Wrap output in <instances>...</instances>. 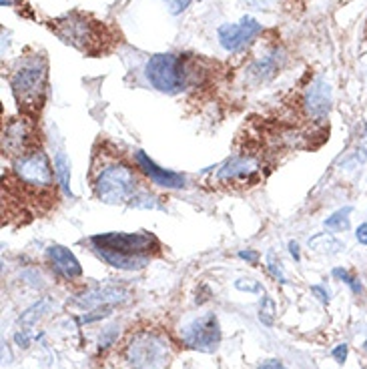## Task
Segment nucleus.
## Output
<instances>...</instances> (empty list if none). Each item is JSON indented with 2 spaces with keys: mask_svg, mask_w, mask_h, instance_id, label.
<instances>
[{
  "mask_svg": "<svg viewBox=\"0 0 367 369\" xmlns=\"http://www.w3.org/2000/svg\"><path fill=\"white\" fill-rule=\"evenodd\" d=\"M239 259H243L251 265H257L259 263V253L253 251V249H247V251H239Z\"/></svg>",
  "mask_w": 367,
  "mask_h": 369,
  "instance_id": "31",
  "label": "nucleus"
},
{
  "mask_svg": "<svg viewBox=\"0 0 367 369\" xmlns=\"http://www.w3.org/2000/svg\"><path fill=\"white\" fill-rule=\"evenodd\" d=\"M46 81H48V66L42 57L37 55L19 64V68L10 79V86L17 103L24 113L37 115L41 111L46 97Z\"/></svg>",
  "mask_w": 367,
  "mask_h": 369,
  "instance_id": "2",
  "label": "nucleus"
},
{
  "mask_svg": "<svg viewBox=\"0 0 367 369\" xmlns=\"http://www.w3.org/2000/svg\"><path fill=\"white\" fill-rule=\"evenodd\" d=\"M257 369H287L279 359H267L263 363H259V368Z\"/></svg>",
  "mask_w": 367,
  "mask_h": 369,
  "instance_id": "33",
  "label": "nucleus"
},
{
  "mask_svg": "<svg viewBox=\"0 0 367 369\" xmlns=\"http://www.w3.org/2000/svg\"><path fill=\"white\" fill-rule=\"evenodd\" d=\"M144 77L157 91L167 93V95L181 93L187 84L183 59L171 53L151 57L144 66Z\"/></svg>",
  "mask_w": 367,
  "mask_h": 369,
  "instance_id": "5",
  "label": "nucleus"
},
{
  "mask_svg": "<svg viewBox=\"0 0 367 369\" xmlns=\"http://www.w3.org/2000/svg\"><path fill=\"white\" fill-rule=\"evenodd\" d=\"M48 308H50L48 299H41V301H37L32 308H28L21 315V325H24V328H28V325H35V323L41 319L42 315L48 311Z\"/></svg>",
  "mask_w": 367,
  "mask_h": 369,
  "instance_id": "20",
  "label": "nucleus"
},
{
  "mask_svg": "<svg viewBox=\"0 0 367 369\" xmlns=\"http://www.w3.org/2000/svg\"><path fill=\"white\" fill-rule=\"evenodd\" d=\"M15 175L22 184L32 189H50L55 183V171L44 151H32L15 161Z\"/></svg>",
  "mask_w": 367,
  "mask_h": 369,
  "instance_id": "7",
  "label": "nucleus"
},
{
  "mask_svg": "<svg viewBox=\"0 0 367 369\" xmlns=\"http://www.w3.org/2000/svg\"><path fill=\"white\" fill-rule=\"evenodd\" d=\"M53 30L66 44H73L84 53H91L93 46L99 42V35L93 22L82 19L81 15H66L57 22H53Z\"/></svg>",
  "mask_w": 367,
  "mask_h": 369,
  "instance_id": "8",
  "label": "nucleus"
},
{
  "mask_svg": "<svg viewBox=\"0 0 367 369\" xmlns=\"http://www.w3.org/2000/svg\"><path fill=\"white\" fill-rule=\"evenodd\" d=\"M309 247L317 253H326V255H335L341 253L346 249V243H341L339 239H335L331 233H317L309 239Z\"/></svg>",
  "mask_w": 367,
  "mask_h": 369,
  "instance_id": "17",
  "label": "nucleus"
},
{
  "mask_svg": "<svg viewBox=\"0 0 367 369\" xmlns=\"http://www.w3.org/2000/svg\"><path fill=\"white\" fill-rule=\"evenodd\" d=\"M275 313H277V308H275V301L263 293L261 297V309H259V321L267 325V328H273L275 323Z\"/></svg>",
  "mask_w": 367,
  "mask_h": 369,
  "instance_id": "22",
  "label": "nucleus"
},
{
  "mask_svg": "<svg viewBox=\"0 0 367 369\" xmlns=\"http://www.w3.org/2000/svg\"><path fill=\"white\" fill-rule=\"evenodd\" d=\"M347 353H349L347 343H339V346H335V348L331 349V357H333L339 366H344V363H346Z\"/></svg>",
  "mask_w": 367,
  "mask_h": 369,
  "instance_id": "29",
  "label": "nucleus"
},
{
  "mask_svg": "<svg viewBox=\"0 0 367 369\" xmlns=\"http://www.w3.org/2000/svg\"><path fill=\"white\" fill-rule=\"evenodd\" d=\"M259 171V163L251 157H233L219 169L217 179L221 183L233 184L237 181H249Z\"/></svg>",
  "mask_w": 367,
  "mask_h": 369,
  "instance_id": "14",
  "label": "nucleus"
},
{
  "mask_svg": "<svg viewBox=\"0 0 367 369\" xmlns=\"http://www.w3.org/2000/svg\"><path fill=\"white\" fill-rule=\"evenodd\" d=\"M289 253H291V257H293L295 261H299V259H301V253H299V245H297L295 241H289Z\"/></svg>",
  "mask_w": 367,
  "mask_h": 369,
  "instance_id": "35",
  "label": "nucleus"
},
{
  "mask_svg": "<svg viewBox=\"0 0 367 369\" xmlns=\"http://www.w3.org/2000/svg\"><path fill=\"white\" fill-rule=\"evenodd\" d=\"M19 0H0V4L2 6H12V4H17Z\"/></svg>",
  "mask_w": 367,
  "mask_h": 369,
  "instance_id": "36",
  "label": "nucleus"
},
{
  "mask_svg": "<svg viewBox=\"0 0 367 369\" xmlns=\"http://www.w3.org/2000/svg\"><path fill=\"white\" fill-rule=\"evenodd\" d=\"M235 289L237 291H243V293H263V285L257 281V279H251V277H241L235 281Z\"/></svg>",
  "mask_w": 367,
  "mask_h": 369,
  "instance_id": "25",
  "label": "nucleus"
},
{
  "mask_svg": "<svg viewBox=\"0 0 367 369\" xmlns=\"http://www.w3.org/2000/svg\"><path fill=\"white\" fill-rule=\"evenodd\" d=\"M355 239L361 243V245H367V223H361L355 231Z\"/></svg>",
  "mask_w": 367,
  "mask_h": 369,
  "instance_id": "34",
  "label": "nucleus"
},
{
  "mask_svg": "<svg viewBox=\"0 0 367 369\" xmlns=\"http://www.w3.org/2000/svg\"><path fill=\"white\" fill-rule=\"evenodd\" d=\"M55 173H57V179L61 183L62 193L66 197H73V193H70V161H68L64 151H59L57 157H55Z\"/></svg>",
  "mask_w": 367,
  "mask_h": 369,
  "instance_id": "18",
  "label": "nucleus"
},
{
  "mask_svg": "<svg viewBox=\"0 0 367 369\" xmlns=\"http://www.w3.org/2000/svg\"><path fill=\"white\" fill-rule=\"evenodd\" d=\"M331 103H333L331 84L323 77L315 79L311 82V86L307 88L305 99H303V104H305V111L309 113V117L315 119V121H323L329 115V111H331Z\"/></svg>",
  "mask_w": 367,
  "mask_h": 369,
  "instance_id": "12",
  "label": "nucleus"
},
{
  "mask_svg": "<svg viewBox=\"0 0 367 369\" xmlns=\"http://www.w3.org/2000/svg\"><path fill=\"white\" fill-rule=\"evenodd\" d=\"M351 211H353V207L351 205H346L344 209H337L331 217H327L323 225H326L329 231H335V233L349 231V227H351V219H349Z\"/></svg>",
  "mask_w": 367,
  "mask_h": 369,
  "instance_id": "19",
  "label": "nucleus"
},
{
  "mask_svg": "<svg viewBox=\"0 0 367 369\" xmlns=\"http://www.w3.org/2000/svg\"><path fill=\"white\" fill-rule=\"evenodd\" d=\"M15 341L21 346V348H28L30 346V329H22V331H19L17 335H15Z\"/></svg>",
  "mask_w": 367,
  "mask_h": 369,
  "instance_id": "32",
  "label": "nucleus"
},
{
  "mask_svg": "<svg viewBox=\"0 0 367 369\" xmlns=\"http://www.w3.org/2000/svg\"><path fill=\"white\" fill-rule=\"evenodd\" d=\"M135 159H137V164L139 169L143 171L144 175L159 187H164V189H181L185 187V177L175 173V171H167V169H161L157 163H153L147 153L143 151H137L135 153Z\"/></svg>",
  "mask_w": 367,
  "mask_h": 369,
  "instance_id": "13",
  "label": "nucleus"
},
{
  "mask_svg": "<svg viewBox=\"0 0 367 369\" xmlns=\"http://www.w3.org/2000/svg\"><path fill=\"white\" fill-rule=\"evenodd\" d=\"M281 62H283V57L279 55V50L271 53L263 57L261 61H257L251 68V75L257 79V81H269L279 68H281Z\"/></svg>",
  "mask_w": 367,
  "mask_h": 369,
  "instance_id": "16",
  "label": "nucleus"
},
{
  "mask_svg": "<svg viewBox=\"0 0 367 369\" xmlns=\"http://www.w3.org/2000/svg\"><path fill=\"white\" fill-rule=\"evenodd\" d=\"M137 189V177L126 164H109L104 167L97 181H95V193L99 201L106 205H121L135 197Z\"/></svg>",
  "mask_w": 367,
  "mask_h": 369,
  "instance_id": "4",
  "label": "nucleus"
},
{
  "mask_svg": "<svg viewBox=\"0 0 367 369\" xmlns=\"http://www.w3.org/2000/svg\"><path fill=\"white\" fill-rule=\"evenodd\" d=\"M355 163H366L367 161V124L364 126L361 137L357 139V146H355V155H353Z\"/></svg>",
  "mask_w": 367,
  "mask_h": 369,
  "instance_id": "26",
  "label": "nucleus"
},
{
  "mask_svg": "<svg viewBox=\"0 0 367 369\" xmlns=\"http://www.w3.org/2000/svg\"><path fill=\"white\" fill-rule=\"evenodd\" d=\"M164 4H167V8H169V12L171 15H181L183 10L189 8V4H191V0H163Z\"/></svg>",
  "mask_w": 367,
  "mask_h": 369,
  "instance_id": "28",
  "label": "nucleus"
},
{
  "mask_svg": "<svg viewBox=\"0 0 367 369\" xmlns=\"http://www.w3.org/2000/svg\"><path fill=\"white\" fill-rule=\"evenodd\" d=\"M124 357L133 369H163L169 363V341L155 331H141L131 337Z\"/></svg>",
  "mask_w": 367,
  "mask_h": 369,
  "instance_id": "3",
  "label": "nucleus"
},
{
  "mask_svg": "<svg viewBox=\"0 0 367 369\" xmlns=\"http://www.w3.org/2000/svg\"><path fill=\"white\" fill-rule=\"evenodd\" d=\"M93 251L121 271H141L151 263V253L159 249V241L151 233H99L91 237Z\"/></svg>",
  "mask_w": 367,
  "mask_h": 369,
  "instance_id": "1",
  "label": "nucleus"
},
{
  "mask_svg": "<svg viewBox=\"0 0 367 369\" xmlns=\"http://www.w3.org/2000/svg\"><path fill=\"white\" fill-rule=\"evenodd\" d=\"M46 255H48L50 263L55 267V271L64 279L73 281V279H79L82 275L81 263L73 255L70 249H66L64 245H50L46 249Z\"/></svg>",
  "mask_w": 367,
  "mask_h": 369,
  "instance_id": "15",
  "label": "nucleus"
},
{
  "mask_svg": "<svg viewBox=\"0 0 367 369\" xmlns=\"http://www.w3.org/2000/svg\"><path fill=\"white\" fill-rule=\"evenodd\" d=\"M129 299L126 289L119 285H97V287L86 289L84 293L75 297V305L86 311L99 308H111L117 303H124Z\"/></svg>",
  "mask_w": 367,
  "mask_h": 369,
  "instance_id": "10",
  "label": "nucleus"
},
{
  "mask_svg": "<svg viewBox=\"0 0 367 369\" xmlns=\"http://www.w3.org/2000/svg\"><path fill=\"white\" fill-rule=\"evenodd\" d=\"M331 275L335 277V279H339L341 283H346L347 287L351 289V293H355V295H361V291H364V285H361V281L355 277V275H351L347 269H341V267H335L333 271H331Z\"/></svg>",
  "mask_w": 367,
  "mask_h": 369,
  "instance_id": "21",
  "label": "nucleus"
},
{
  "mask_svg": "<svg viewBox=\"0 0 367 369\" xmlns=\"http://www.w3.org/2000/svg\"><path fill=\"white\" fill-rule=\"evenodd\" d=\"M119 325H109L102 329L101 337H99V349H109L111 346H115V341L119 339Z\"/></svg>",
  "mask_w": 367,
  "mask_h": 369,
  "instance_id": "24",
  "label": "nucleus"
},
{
  "mask_svg": "<svg viewBox=\"0 0 367 369\" xmlns=\"http://www.w3.org/2000/svg\"><path fill=\"white\" fill-rule=\"evenodd\" d=\"M241 2H245L251 8H257V10H273L279 4V0H241Z\"/></svg>",
  "mask_w": 367,
  "mask_h": 369,
  "instance_id": "27",
  "label": "nucleus"
},
{
  "mask_svg": "<svg viewBox=\"0 0 367 369\" xmlns=\"http://www.w3.org/2000/svg\"><path fill=\"white\" fill-rule=\"evenodd\" d=\"M311 293H313L323 305H327V303L331 301V291L327 289V285H313V287H311Z\"/></svg>",
  "mask_w": 367,
  "mask_h": 369,
  "instance_id": "30",
  "label": "nucleus"
},
{
  "mask_svg": "<svg viewBox=\"0 0 367 369\" xmlns=\"http://www.w3.org/2000/svg\"><path fill=\"white\" fill-rule=\"evenodd\" d=\"M221 325L215 313H203L193 317L181 328V339L189 349L201 353H215L221 346Z\"/></svg>",
  "mask_w": 367,
  "mask_h": 369,
  "instance_id": "6",
  "label": "nucleus"
},
{
  "mask_svg": "<svg viewBox=\"0 0 367 369\" xmlns=\"http://www.w3.org/2000/svg\"><path fill=\"white\" fill-rule=\"evenodd\" d=\"M259 32H261V24L251 17H243L235 24L219 26L217 37H219V42L225 50L235 53V50H241L243 46H247Z\"/></svg>",
  "mask_w": 367,
  "mask_h": 369,
  "instance_id": "9",
  "label": "nucleus"
},
{
  "mask_svg": "<svg viewBox=\"0 0 367 369\" xmlns=\"http://www.w3.org/2000/svg\"><path fill=\"white\" fill-rule=\"evenodd\" d=\"M267 271L279 281V283H287V277H285V271H283V267H281V261L275 257V253H269L267 255Z\"/></svg>",
  "mask_w": 367,
  "mask_h": 369,
  "instance_id": "23",
  "label": "nucleus"
},
{
  "mask_svg": "<svg viewBox=\"0 0 367 369\" xmlns=\"http://www.w3.org/2000/svg\"><path fill=\"white\" fill-rule=\"evenodd\" d=\"M32 129L26 121H10L4 126V139H2V149L4 153L12 157H22L28 155L37 149H32Z\"/></svg>",
  "mask_w": 367,
  "mask_h": 369,
  "instance_id": "11",
  "label": "nucleus"
}]
</instances>
